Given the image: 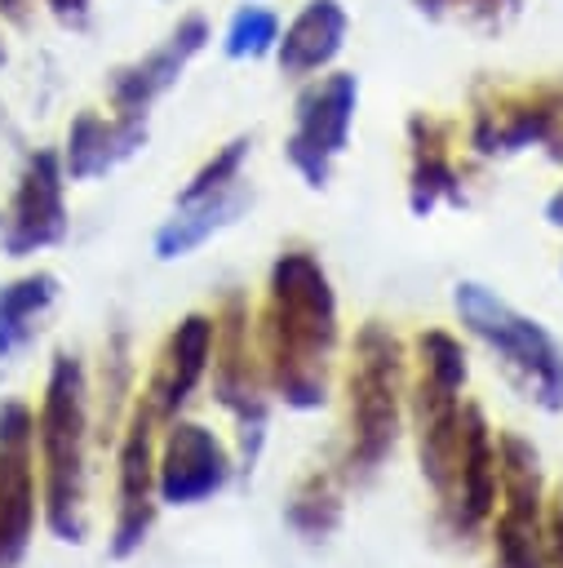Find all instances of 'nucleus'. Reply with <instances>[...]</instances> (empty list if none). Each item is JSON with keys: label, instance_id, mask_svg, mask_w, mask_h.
Listing matches in <instances>:
<instances>
[{"label": "nucleus", "instance_id": "1", "mask_svg": "<svg viewBox=\"0 0 563 568\" xmlns=\"http://www.w3.org/2000/svg\"><path fill=\"white\" fill-rule=\"evenodd\" d=\"M337 346V297L324 266L288 248L270 266L262 311V359L270 390L288 408H319L328 399V359Z\"/></svg>", "mask_w": 563, "mask_h": 568}, {"label": "nucleus", "instance_id": "2", "mask_svg": "<svg viewBox=\"0 0 563 568\" xmlns=\"http://www.w3.org/2000/svg\"><path fill=\"white\" fill-rule=\"evenodd\" d=\"M452 306L461 324L501 355L505 373L523 386L528 399H536L550 413L563 408V346L532 315L514 311L505 297H497L474 280H461L452 288Z\"/></svg>", "mask_w": 563, "mask_h": 568}, {"label": "nucleus", "instance_id": "3", "mask_svg": "<svg viewBox=\"0 0 563 568\" xmlns=\"http://www.w3.org/2000/svg\"><path fill=\"white\" fill-rule=\"evenodd\" d=\"M461 386H465V351L452 333L426 328L417 337V386L412 417L421 444V475L430 488L452 501L457 457H461Z\"/></svg>", "mask_w": 563, "mask_h": 568}, {"label": "nucleus", "instance_id": "4", "mask_svg": "<svg viewBox=\"0 0 563 568\" xmlns=\"http://www.w3.org/2000/svg\"><path fill=\"white\" fill-rule=\"evenodd\" d=\"M403 399V346L399 337L368 320L355 337L350 364V466L377 470L399 439Z\"/></svg>", "mask_w": 563, "mask_h": 568}, {"label": "nucleus", "instance_id": "5", "mask_svg": "<svg viewBox=\"0 0 563 568\" xmlns=\"http://www.w3.org/2000/svg\"><path fill=\"white\" fill-rule=\"evenodd\" d=\"M497 466H501V515L492 528L497 568H545V515H541V466L536 448L519 435H497Z\"/></svg>", "mask_w": 563, "mask_h": 568}, {"label": "nucleus", "instance_id": "6", "mask_svg": "<svg viewBox=\"0 0 563 568\" xmlns=\"http://www.w3.org/2000/svg\"><path fill=\"white\" fill-rule=\"evenodd\" d=\"M80 444H84V377L71 355H58L44 399V457H49V515L62 537H75L80 506Z\"/></svg>", "mask_w": 563, "mask_h": 568}, {"label": "nucleus", "instance_id": "7", "mask_svg": "<svg viewBox=\"0 0 563 568\" xmlns=\"http://www.w3.org/2000/svg\"><path fill=\"white\" fill-rule=\"evenodd\" d=\"M355 106H359V80L350 71L324 75L319 84H310L297 98V120H293V133H288L284 151H288L293 169L306 178V186L328 182V164L350 142Z\"/></svg>", "mask_w": 563, "mask_h": 568}, {"label": "nucleus", "instance_id": "8", "mask_svg": "<svg viewBox=\"0 0 563 568\" xmlns=\"http://www.w3.org/2000/svg\"><path fill=\"white\" fill-rule=\"evenodd\" d=\"M231 479V457L213 430L199 422H177L164 439V457L155 470L160 497L168 506H195L213 493H222Z\"/></svg>", "mask_w": 563, "mask_h": 568}, {"label": "nucleus", "instance_id": "9", "mask_svg": "<svg viewBox=\"0 0 563 568\" xmlns=\"http://www.w3.org/2000/svg\"><path fill=\"white\" fill-rule=\"evenodd\" d=\"M563 124V84L559 89H528L501 93L492 106L474 115V151L479 155H510L532 142H550Z\"/></svg>", "mask_w": 563, "mask_h": 568}, {"label": "nucleus", "instance_id": "10", "mask_svg": "<svg viewBox=\"0 0 563 568\" xmlns=\"http://www.w3.org/2000/svg\"><path fill=\"white\" fill-rule=\"evenodd\" d=\"M66 231V209H62V164L53 151H35L27 160L22 186L13 195V213H9V231H4V248L13 257L35 253L44 244H58Z\"/></svg>", "mask_w": 563, "mask_h": 568}, {"label": "nucleus", "instance_id": "11", "mask_svg": "<svg viewBox=\"0 0 563 568\" xmlns=\"http://www.w3.org/2000/svg\"><path fill=\"white\" fill-rule=\"evenodd\" d=\"M204 44H208V22H204L199 13L182 18V22L168 31V40H164L160 49H151L146 58H137V62L111 71V84H106V89H111L115 111H146L168 84H177V75L186 71V62H191Z\"/></svg>", "mask_w": 563, "mask_h": 568}, {"label": "nucleus", "instance_id": "12", "mask_svg": "<svg viewBox=\"0 0 563 568\" xmlns=\"http://www.w3.org/2000/svg\"><path fill=\"white\" fill-rule=\"evenodd\" d=\"M217 333H213V359H217V377H213V390L217 399L239 417L244 426V457L253 462L257 457V444H262V399H257V386H253V373H248V359H244V302L239 297H226V311L222 320H213Z\"/></svg>", "mask_w": 563, "mask_h": 568}, {"label": "nucleus", "instance_id": "13", "mask_svg": "<svg viewBox=\"0 0 563 568\" xmlns=\"http://www.w3.org/2000/svg\"><path fill=\"white\" fill-rule=\"evenodd\" d=\"M497 484H501V466H497V439L483 422V413L474 404L461 408V457H457V488H452V515L457 528H479L492 515L497 501Z\"/></svg>", "mask_w": 563, "mask_h": 568}, {"label": "nucleus", "instance_id": "14", "mask_svg": "<svg viewBox=\"0 0 563 568\" xmlns=\"http://www.w3.org/2000/svg\"><path fill=\"white\" fill-rule=\"evenodd\" d=\"M213 333H217V324L208 315H199V311L186 315L168 333V342L160 351V364H155V377H151V399H146L151 413L168 417V413H177L186 404V395L199 386V377H204V368L213 359Z\"/></svg>", "mask_w": 563, "mask_h": 568}, {"label": "nucleus", "instance_id": "15", "mask_svg": "<svg viewBox=\"0 0 563 568\" xmlns=\"http://www.w3.org/2000/svg\"><path fill=\"white\" fill-rule=\"evenodd\" d=\"M146 142V111H120V120H98L93 111L75 115L66 133V173L75 182H89L120 160H129Z\"/></svg>", "mask_w": 563, "mask_h": 568}, {"label": "nucleus", "instance_id": "16", "mask_svg": "<svg viewBox=\"0 0 563 568\" xmlns=\"http://www.w3.org/2000/svg\"><path fill=\"white\" fill-rule=\"evenodd\" d=\"M146 426H151V408H137L124 453H120V524H115V541H111L115 555L137 550L151 528V515H155V506H151L155 466H151V430Z\"/></svg>", "mask_w": 563, "mask_h": 568}, {"label": "nucleus", "instance_id": "17", "mask_svg": "<svg viewBox=\"0 0 563 568\" xmlns=\"http://www.w3.org/2000/svg\"><path fill=\"white\" fill-rule=\"evenodd\" d=\"M346 9L337 0H310L279 36L275 44V58H279V71L284 75H310L319 67H328L341 44H346Z\"/></svg>", "mask_w": 563, "mask_h": 568}, {"label": "nucleus", "instance_id": "18", "mask_svg": "<svg viewBox=\"0 0 563 568\" xmlns=\"http://www.w3.org/2000/svg\"><path fill=\"white\" fill-rule=\"evenodd\" d=\"M244 209H248V191H244V182H231V186H222V191H213V195H204V200H186V204H177V213L155 231V257H164V262L186 257V253L199 248L213 231L231 226Z\"/></svg>", "mask_w": 563, "mask_h": 568}, {"label": "nucleus", "instance_id": "19", "mask_svg": "<svg viewBox=\"0 0 563 568\" xmlns=\"http://www.w3.org/2000/svg\"><path fill=\"white\" fill-rule=\"evenodd\" d=\"M408 138H412V186H408L412 213H430L439 200L461 204V182L448 155V129L430 115H412Z\"/></svg>", "mask_w": 563, "mask_h": 568}, {"label": "nucleus", "instance_id": "20", "mask_svg": "<svg viewBox=\"0 0 563 568\" xmlns=\"http://www.w3.org/2000/svg\"><path fill=\"white\" fill-rule=\"evenodd\" d=\"M53 293H58L53 275H27V280L0 288V355L18 351L31 337V324L53 302Z\"/></svg>", "mask_w": 563, "mask_h": 568}, {"label": "nucleus", "instance_id": "21", "mask_svg": "<svg viewBox=\"0 0 563 568\" xmlns=\"http://www.w3.org/2000/svg\"><path fill=\"white\" fill-rule=\"evenodd\" d=\"M341 515V501H337V488L328 475H306L301 488L293 493L288 501V524L301 528L306 537H324Z\"/></svg>", "mask_w": 563, "mask_h": 568}, {"label": "nucleus", "instance_id": "22", "mask_svg": "<svg viewBox=\"0 0 563 568\" xmlns=\"http://www.w3.org/2000/svg\"><path fill=\"white\" fill-rule=\"evenodd\" d=\"M279 44V18L262 4H244L235 9L231 27H226V58H266Z\"/></svg>", "mask_w": 563, "mask_h": 568}, {"label": "nucleus", "instance_id": "23", "mask_svg": "<svg viewBox=\"0 0 563 568\" xmlns=\"http://www.w3.org/2000/svg\"><path fill=\"white\" fill-rule=\"evenodd\" d=\"M248 138H235V142H226L191 182H186V191L177 195V204H186V200H204V195H213V191H222V186H231V182H239V169H244V160H248Z\"/></svg>", "mask_w": 563, "mask_h": 568}, {"label": "nucleus", "instance_id": "24", "mask_svg": "<svg viewBox=\"0 0 563 568\" xmlns=\"http://www.w3.org/2000/svg\"><path fill=\"white\" fill-rule=\"evenodd\" d=\"M421 13H448V9H465L470 18H497L501 9H514V0H417Z\"/></svg>", "mask_w": 563, "mask_h": 568}, {"label": "nucleus", "instance_id": "25", "mask_svg": "<svg viewBox=\"0 0 563 568\" xmlns=\"http://www.w3.org/2000/svg\"><path fill=\"white\" fill-rule=\"evenodd\" d=\"M545 546H550V559L563 568V493L554 497L550 506V524H545Z\"/></svg>", "mask_w": 563, "mask_h": 568}, {"label": "nucleus", "instance_id": "26", "mask_svg": "<svg viewBox=\"0 0 563 568\" xmlns=\"http://www.w3.org/2000/svg\"><path fill=\"white\" fill-rule=\"evenodd\" d=\"M62 22H84V13H89V0H44Z\"/></svg>", "mask_w": 563, "mask_h": 568}, {"label": "nucleus", "instance_id": "27", "mask_svg": "<svg viewBox=\"0 0 563 568\" xmlns=\"http://www.w3.org/2000/svg\"><path fill=\"white\" fill-rule=\"evenodd\" d=\"M545 222H550V226H563V186L545 200Z\"/></svg>", "mask_w": 563, "mask_h": 568}, {"label": "nucleus", "instance_id": "28", "mask_svg": "<svg viewBox=\"0 0 563 568\" xmlns=\"http://www.w3.org/2000/svg\"><path fill=\"white\" fill-rule=\"evenodd\" d=\"M0 62H4V44H0Z\"/></svg>", "mask_w": 563, "mask_h": 568}]
</instances>
